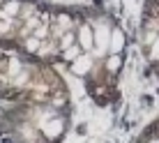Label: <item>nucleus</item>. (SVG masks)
Wrapping results in <instances>:
<instances>
[{"label":"nucleus","instance_id":"obj_1","mask_svg":"<svg viewBox=\"0 0 159 143\" xmlns=\"http://www.w3.org/2000/svg\"><path fill=\"white\" fill-rule=\"evenodd\" d=\"M76 42H79V46H81L83 53H90L92 46H95V30H92L90 25H81L79 32H76Z\"/></svg>","mask_w":159,"mask_h":143},{"label":"nucleus","instance_id":"obj_6","mask_svg":"<svg viewBox=\"0 0 159 143\" xmlns=\"http://www.w3.org/2000/svg\"><path fill=\"white\" fill-rule=\"evenodd\" d=\"M148 56H150L152 62H159V37H157V42L150 46V53H148Z\"/></svg>","mask_w":159,"mask_h":143},{"label":"nucleus","instance_id":"obj_5","mask_svg":"<svg viewBox=\"0 0 159 143\" xmlns=\"http://www.w3.org/2000/svg\"><path fill=\"white\" fill-rule=\"evenodd\" d=\"M44 131H46L48 136L60 134V131H62V122H60V120H56V125H44Z\"/></svg>","mask_w":159,"mask_h":143},{"label":"nucleus","instance_id":"obj_4","mask_svg":"<svg viewBox=\"0 0 159 143\" xmlns=\"http://www.w3.org/2000/svg\"><path fill=\"white\" fill-rule=\"evenodd\" d=\"M122 46H125L122 32H120V30H113V35H111V53H120V51H122Z\"/></svg>","mask_w":159,"mask_h":143},{"label":"nucleus","instance_id":"obj_2","mask_svg":"<svg viewBox=\"0 0 159 143\" xmlns=\"http://www.w3.org/2000/svg\"><path fill=\"white\" fill-rule=\"evenodd\" d=\"M90 69H92L90 53H81V56L72 62V72H74L76 76H88V74H90Z\"/></svg>","mask_w":159,"mask_h":143},{"label":"nucleus","instance_id":"obj_3","mask_svg":"<svg viewBox=\"0 0 159 143\" xmlns=\"http://www.w3.org/2000/svg\"><path fill=\"white\" fill-rule=\"evenodd\" d=\"M120 67H122V56H120V53H111V56L106 58V72L108 74H118Z\"/></svg>","mask_w":159,"mask_h":143}]
</instances>
